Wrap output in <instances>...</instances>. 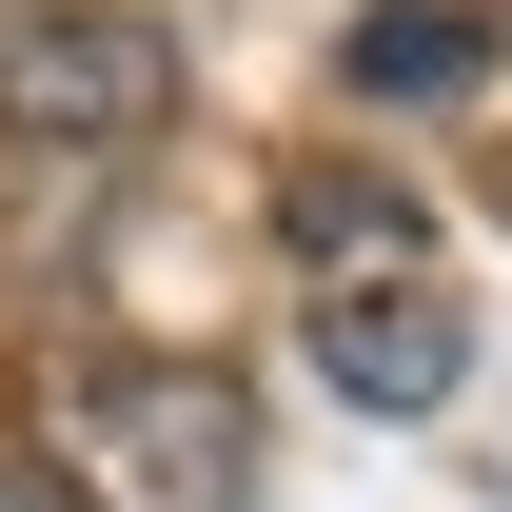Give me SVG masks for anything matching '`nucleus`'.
<instances>
[{"instance_id": "nucleus-3", "label": "nucleus", "mask_w": 512, "mask_h": 512, "mask_svg": "<svg viewBox=\"0 0 512 512\" xmlns=\"http://www.w3.org/2000/svg\"><path fill=\"white\" fill-rule=\"evenodd\" d=\"M316 375L355 394V414H434V394L473 375V296H453L434 256H414V276H335L316 296Z\"/></svg>"}, {"instance_id": "nucleus-5", "label": "nucleus", "mask_w": 512, "mask_h": 512, "mask_svg": "<svg viewBox=\"0 0 512 512\" xmlns=\"http://www.w3.org/2000/svg\"><path fill=\"white\" fill-rule=\"evenodd\" d=\"M414 256H434V237H414L394 178H296V276H316V296H335V276H414Z\"/></svg>"}, {"instance_id": "nucleus-1", "label": "nucleus", "mask_w": 512, "mask_h": 512, "mask_svg": "<svg viewBox=\"0 0 512 512\" xmlns=\"http://www.w3.org/2000/svg\"><path fill=\"white\" fill-rule=\"evenodd\" d=\"M40 493L60 512H256V394L217 355H40Z\"/></svg>"}, {"instance_id": "nucleus-4", "label": "nucleus", "mask_w": 512, "mask_h": 512, "mask_svg": "<svg viewBox=\"0 0 512 512\" xmlns=\"http://www.w3.org/2000/svg\"><path fill=\"white\" fill-rule=\"evenodd\" d=\"M493 79V20L473 0H375L355 20V99H473Z\"/></svg>"}, {"instance_id": "nucleus-6", "label": "nucleus", "mask_w": 512, "mask_h": 512, "mask_svg": "<svg viewBox=\"0 0 512 512\" xmlns=\"http://www.w3.org/2000/svg\"><path fill=\"white\" fill-rule=\"evenodd\" d=\"M0 512H60V493H40V453H0Z\"/></svg>"}, {"instance_id": "nucleus-2", "label": "nucleus", "mask_w": 512, "mask_h": 512, "mask_svg": "<svg viewBox=\"0 0 512 512\" xmlns=\"http://www.w3.org/2000/svg\"><path fill=\"white\" fill-rule=\"evenodd\" d=\"M158 119H178V40H158L138 0H0V138H20V158L99 178V158H138Z\"/></svg>"}]
</instances>
